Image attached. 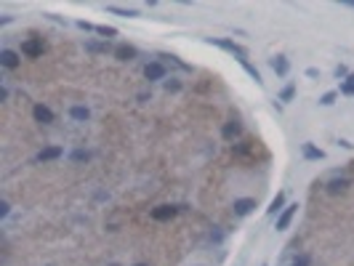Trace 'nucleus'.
<instances>
[{"instance_id":"f257e3e1","label":"nucleus","mask_w":354,"mask_h":266,"mask_svg":"<svg viewBox=\"0 0 354 266\" xmlns=\"http://www.w3.org/2000/svg\"><path fill=\"white\" fill-rule=\"evenodd\" d=\"M208 43H213V45H219V48H224V51H227V53H232V56H237V61L242 64V66H245V72L250 75V78H253L258 85L261 83H264V80H261V75L253 70V66H250L248 64V51L245 48H242V45H237V43H232V40H224V37H208Z\"/></svg>"},{"instance_id":"f03ea898","label":"nucleus","mask_w":354,"mask_h":266,"mask_svg":"<svg viewBox=\"0 0 354 266\" xmlns=\"http://www.w3.org/2000/svg\"><path fill=\"white\" fill-rule=\"evenodd\" d=\"M43 40L40 37H30V40H24L22 43V53L24 56H30V59H37V56H43Z\"/></svg>"},{"instance_id":"7ed1b4c3","label":"nucleus","mask_w":354,"mask_h":266,"mask_svg":"<svg viewBox=\"0 0 354 266\" xmlns=\"http://www.w3.org/2000/svg\"><path fill=\"white\" fill-rule=\"evenodd\" d=\"M232 211H235V216H250L256 211V200L253 197H240V200H235V205H232Z\"/></svg>"},{"instance_id":"20e7f679","label":"nucleus","mask_w":354,"mask_h":266,"mask_svg":"<svg viewBox=\"0 0 354 266\" xmlns=\"http://www.w3.org/2000/svg\"><path fill=\"white\" fill-rule=\"evenodd\" d=\"M296 211H298V203H291V205H288L282 213H279V218H277V226H274V229H277V232H285L288 226H291V221H293Z\"/></svg>"},{"instance_id":"39448f33","label":"nucleus","mask_w":354,"mask_h":266,"mask_svg":"<svg viewBox=\"0 0 354 266\" xmlns=\"http://www.w3.org/2000/svg\"><path fill=\"white\" fill-rule=\"evenodd\" d=\"M144 78H147V80H163V78H165V66H163L160 61L147 64V66H144Z\"/></svg>"},{"instance_id":"423d86ee","label":"nucleus","mask_w":354,"mask_h":266,"mask_svg":"<svg viewBox=\"0 0 354 266\" xmlns=\"http://www.w3.org/2000/svg\"><path fill=\"white\" fill-rule=\"evenodd\" d=\"M176 213H179V208H173V205H160V208H155V211H152V218H155V221H171Z\"/></svg>"},{"instance_id":"0eeeda50","label":"nucleus","mask_w":354,"mask_h":266,"mask_svg":"<svg viewBox=\"0 0 354 266\" xmlns=\"http://www.w3.org/2000/svg\"><path fill=\"white\" fill-rule=\"evenodd\" d=\"M61 155H64L61 147H45V149L37 152V160H40V163H51V160H59Z\"/></svg>"},{"instance_id":"6e6552de","label":"nucleus","mask_w":354,"mask_h":266,"mask_svg":"<svg viewBox=\"0 0 354 266\" xmlns=\"http://www.w3.org/2000/svg\"><path fill=\"white\" fill-rule=\"evenodd\" d=\"M32 115L37 122H53V112L45 107V104H35V109H32Z\"/></svg>"},{"instance_id":"1a4fd4ad","label":"nucleus","mask_w":354,"mask_h":266,"mask_svg":"<svg viewBox=\"0 0 354 266\" xmlns=\"http://www.w3.org/2000/svg\"><path fill=\"white\" fill-rule=\"evenodd\" d=\"M0 64H3L6 70H16V66H19V56L6 48V51H0Z\"/></svg>"},{"instance_id":"9d476101","label":"nucleus","mask_w":354,"mask_h":266,"mask_svg":"<svg viewBox=\"0 0 354 266\" xmlns=\"http://www.w3.org/2000/svg\"><path fill=\"white\" fill-rule=\"evenodd\" d=\"M240 130H242V125H240V122L237 120H229L227 122V125H224V139H227V141H232V139H237L240 136Z\"/></svg>"},{"instance_id":"9b49d317","label":"nucleus","mask_w":354,"mask_h":266,"mask_svg":"<svg viewBox=\"0 0 354 266\" xmlns=\"http://www.w3.org/2000/svg\"><path fill=\"white\" fill-rule=\"evenodd\" d=\"M115 56L120 61H130V59H136V48H133V45H117Z\"/></svg>"},{"instance_id":"f8f14e48","label":"nucleus","mask_w":354,"mask_h":266,"mask_svg":"<svg viewBox=\"0 0 354 266\" xmlns=\"http://www.w3.org/2000/svg\"><path fill=\"white\" fill-rule=\"evenodd\" d=\"M272 70H274L277 75H282V78H285L288 70H291V64H288L285 56H274V59H272Z\"/></svg>"},{"instance_id":"ddd939ff","label":"nucleus","mask_w":354,"mask_h":266,"mask_svg":"<svg viewBox=\"0 0 354 266\" xmlns=\"http://www.w3.org/2000/svg\"><path fill=\"white\" fill-rule=\"evenodd\" d=\"M282 205H285V192H277V197L269 203V208H266V213L269 216H274L277 211H282Z\"/></svg>"},{"instance_id":"4468645a","label":"nucleus","mask_w":354,"mask_h":266,"mask_svg":"<svg viewBox=\"0 0 354 266\" xmlns=\"http://www.w3.org/2000/svg\"><path fill=\"white\" fill-rule=\"evenodd\" d=\"M301 152H304V157H306V160H322V157H325V152H322V149H317V147H312V144H304Z\"/></svg>"},{"instance_id":"2eb2a0df","label":"nucleus","mask_w":354,"mask_h":266,"mask_svg":"<svg viewBox=\"0 0 354 266\" xmlns=\"http://www.w3.org/2000/svg\"><path fill=\"white\" fill-rule=\"evenodd\" d=\"M346 186H349V178H333V181L328 184V192H330V194H338V192H343Z\"/></svg>"},{"instance_id":"dca6fc26","label":"nucleus","mask_w":354,"mask_h":266,"mask_svg":"<svg viewBox=\"0 0 354 266\" xmlns=\"http://www.w3.org/2000/svg\"><path fill=\"white\" fill-rule=\"evenodd\" d=\"M341 93H343V96H354V72L341 83Z\"/></svg>"},{"instance_id":"f3484780","label":"nucleus","mask_w":354,"mask_h":266,"mask_svg":"<svg viewBox=\"0 0 354 266\" xmlns=\"http://www.w3.org/2000/svg\"><path fill=\"white\" fill-rule=\"evenodd\" d=\"M69 115H72L75 120H88V117H91V112H88V107H72V109H69Z\"/></svg>"},{"instance_id":"a211bd4d","label":"nucleus","mask_w":354,"mask_h":266,"mask_svg":"<svg viewBox=\"0 0 354 266\" xmlns=\"http://www.w3.org/2000/svg\"><path fill=\"white\" fill-rule=\"evenodd\" d=\"M107 11H109V14H120V16H128V19H130V16H138V14L133 11V8H117V6H109Z\"/></svg>"},{"instance_id":"6ab92c4d","label":"nucleus","mask_w":354,"mask_h":266,"mask_svg":"<svg viewBox=\"0 0 354 266\" xmlns=\"http://www.w3.org/2000/svg\"><path fill=\"white\" fill-rule=\"evenodd\" d=\"M293 93H296V85H293V83H291V85H285L282 93H279V101H291V99H293Z\"/></svg>"},{"instance_id":"aec40b11","label":"nucleus","mask_w":354,"mask_h":266,"mask_svg":"<svg viewBox=\"0 0 354 266\" xmlns=\"http://www.w3.org/2000/svg\"><path fill=\"white\" fill-rule=\"evenodd\" d=\"M335 96H338V93H335V91H328V93H325V96L320 99V104H322V107H330V104L335 101Z\"/></svg>"},{"instance_id":"412c9836","label":"nucleus","mask_w":354,"mask_h":266,"mask_svg":"<svg viewBox=\"0 0 354 266\" xmlns=\"http://www.w3.org/2000/svg\"><path fill=\"white\" fill-rule=\"evenodd\" d=\"M96 32H99V35H104V37H115V35H117L115 27H96Z\"/></svg>"},{"instance_id":"4be33fe9","label":"nucleus","mask_w":354,"mask_h":266,"mask_svg":"<svg viewBox=\"0 0 354 266\" xmlns=\"http://www.w3.org/2000/svg\"><path fill=\"white\" fill-rule=\"evenodd\" d=\"M335 75H338V78H349V70H346V66H338V70H335Z\"/></svg>"},{"instance_id":"5701e85b","label":"nucleus","mask_w":354,"mask_h":266,"mask_svg":"<svg viewBox=\"0 0 354 266\" xmlns=\"http://www.w3.org/2000/svg\"><path fill=\"white\" fill-rule=\"evenodd\" d=\"M8 211H11V205H8V203H0V216H8Z\"/></svg>"},{"instance_id":"b1692460","label":"nucleus","mask_w":354,"mask_h":266,"mask_svg":"<svg viewBox=\"0 0 354 266\" xmlns=\"http://www.w3.org/2000/svg\"><path fill=\"white\" fill-rule=\"evenodd\" d=\"M72 157H75V160H88V152H75Z\"/></svg>"},{"instance_id":"393cba45","label":"nucleus","mask_w":354,"mask_h":266,"mask_svg":"<svg viewBox=\"0 0 354 266\" xmlns=\"http://www.w3.org/2000/svg\"><path fill=\"white\" fill-rule=\"evenodd\" d=\"M78 27H80V30H86V32H91V30H96V27H91V24H88V22H80V24H78Z\"/></svg>"},{"instance_id":"a878e982","label":"nucleus","mask_w":354,"mask_h":266,"mask_svg":"<svg viewBox=\"0 0 354 266\" xmlns=\"http://www.w3.org/2000/svg\"><path fill=\"white\" fill-rule=\"evenodd\" d=\"M346 6H351V8H354V0H351V3H346Z\"/></svg>"},{"instance_id":"bb28decb","label":"nucleus","mask_w":354,"mask_h":266,"mask_svg":"<svg viewBox=\"0 0 354 266\" xmlns=\"http://www.w3.org/2000/svg\"><path fill=\"white\" fill-rule=\"evenodd\" d=\"M136 266H147V263H136Z\"/></svg>"},{"instance_id":"cd10ccee","label":"nucleus","mask_w":354,"mask_h":266,"mask_svg":"<svg viewBox=\"0 0 354 266\" xmlns=\"http://www.w3.org/2000/svg\"><path fill=\"white\" fill-rule=\"evenodd\" d=\"M291 266H301V263H291Z\"/></svg>"}]
</instances>
